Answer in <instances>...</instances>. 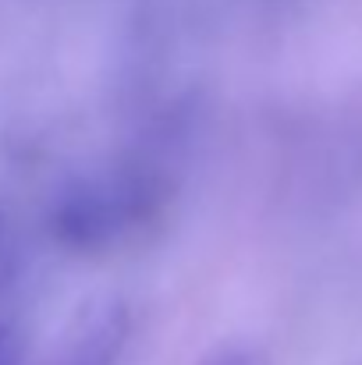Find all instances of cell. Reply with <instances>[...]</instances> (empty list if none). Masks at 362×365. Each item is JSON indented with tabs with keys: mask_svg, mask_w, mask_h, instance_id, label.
I'll return each mask as SVG.
<instances>
[{
	"mask_svg": "<svg viewBox=\"0 0 362 365\" xmlns=\"http://www.w3.org/2000/svg\"><path fill=\"white\" fill-rule=\"evenodd\" d=\"M153 210V181L139 167L79 174L61 185L50 206V227L68 248H100Z\"/></svg>",
	"mask_w": 362,
	"mask_h": 365,
	"instance_id": "obj_1",
	"label": "cell"
},
{
	"mask_svg": "<svg viewBox=\"0 0 362 365\" xmlns=\"http://www.w3.org/2000/svg\"><path fill=\"white\" fill-rule=\"evenodd\" d=\"M131 337V316L121 302L104 305L79 334L64 365H118Z\"/></svg>",
	"mask_w": 362,
	"mask_h": 365,
	"instance_id": "obj_2",
	"label": "cell"
},
{
	"mask_svg": "<svg viewBox=\"0 0 362 365\" xmlns=\"http://www.w3.org/2000/svg\"><path fill=\"white\" fill-rule=\"evenodd\" d=\"M25 266V248H21V235H18V220L14 213H7L0 206V291H7L18 273Z\"/></svg>",
	"mask_w": 362,
	"mask_h": 365,
	"instance_id": "obj_3",
	"label": "cell"
},
{
	"mask_svg": "<svg viewBox=\"0 0 362 365\" xmlns=\"http://www.w3.org/2000/svg\"><path fill=\"white\" fill-rule=\"evenodd\" d=\"M29 337L25 327L11 316H0V365H25Z\"/></svg>",
	"mask_w": 362,
	"mask_h": 365,
	"instance_id": "obj_4",
	"label": "cell"
},
{
	"mask_svg": "<svg viewBox=\"0 0 362 365\" xmlns=\"http://www.w3.org/2000/svg\"><path fill=\"white\" fill-rule=\"evenodd\" d=\"M206 365H263V359L252 348H228V351H221L217 359H210Z\"/></svg>",
	"mask_w": 362,
	"mask_h": 365,
	"instance_id": "obj_5",
	"label": "cell"
}]
</instances>
